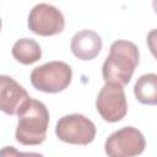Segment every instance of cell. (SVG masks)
<instances>
[{
    "instance_id": "7",
    "label": "cell",
    "mask_w": 157,
    "mask_h": 157,
    "mask_svg": "<svg viewBox=\"0 0 157 157\" xmlns=\"http://www.w3.org/2000/svg\"><path fill=\"white\" fill-rule=\"evenodd\" d=\"M27 26L28 29L34 34L50 37L56 36L64 31L65 18L63 12L55 6L42 2L31 10Z\"/></svg>"
},
{
    "instance_id": "11",
    "label": "cell",
    "mask_w": 157,
    "mask_h": 157,
    "mask_svg": "<svg viewBox=\"0 0 157 157\" xmlns=\"http://www.w3.org/2000/svg\"><path fill=\"white\" fill-rule=\"evenodd\" d=\"M134 94L140 103L155 105L157 103V75L153 72L141 75L134 86Z\"/></svg>"
},
{
    "instance_id": "2",
    "label": "cell",
    "mask_w": 157,
    "mask_h": 157,
    "mask_svg": "<svg viewBox=\"0 0 157 157\" xmlns=\"http://www.w3.org/2000/svg\"><path fill=\"white\" fill-rule=\"evenodd\" d=\"M139 60L140 52L132 42L124 39L113 42L102 66L104 82H115L121 86L128 85L139 65Z\"/></svg>"
},
{
    "instance_id": "8",
    "label": "cell",
    "mask_w": 157,
    "mask_h": 157,
    "mask_svg": "<svg viewBox=\"0 0 157 157\" xmlns=\"http://www.w3.org/2000/svg\"><path fill=\"white\" fill-rule=\"evenodd\" d=\"M29 98L27 91L11 76L0 75V110L15 115L21 104Z\"/></svg>"
},
{
    "instance_id": "5",
    "label": "cell",
    "mask_w": 157,
    "mask_h": 157,
    "mask_svg": "<svg viewBox=\"0 0 157 157\" xmlns=\"http://www.w3.org/2000/svg\"><path fill=\"white\" fill-rule=\"evenodd\" d=\"M145 147V136L134 126H124L112 132L104 144V151L110 157L137 156L144 152Z\"/></svg>"
},
{
    "instance_id": "1",
    "label": "cell",
    "mask_w": 157,
    "mask_h": 157,
    "mask_svg": "<svg viewBox=\"0 0 157 157\" xmlns=\"http://www.w3.org/2000/svg\"><path fill=\"white\" fill-rule=\"evenodd\" d=\"M16 141L25 146H37L44 142L49 125V110L40 101L27 98L17 110Z\"/></svg>"
},
{
    "instance_id": "3",
    "label": "cell",
    "mask_w": 157,
    "mask_h": 157,
    "mask_svg": "<svg viewBox=\"0 0 157 157\" xmlns=\"http://www.w3.org/2000/svg\"><path fill=\"white\" fill-rule=\"evenodd\" d=\"M29 78L36 90L45 93H59L71 83L72 70L64 61H49L34 67Z\"/></svg>"
},
{
    "instance_id": "9",
    "label": "cell",
    "mask_w": 157,
    "mask_h": 157,
    "mask_svg": "<svg viewBox=\"0 0 157 157\" xmlns=\"http://www.w3.org/2000/svg\"><path fill=\"white\" fill-rule=\"evenodd\" d=\"M72 54L80 60H92L102 50V39L99 34L91 29L77 32L70 43Z\"/></svg>"
},
{
    "instance_id": "6",
    "label": "cell",
    "mask_w": 157,
    "mask_h": 157,
    "mask_svg": "<svg viewBox=\"0 0 157 157\" xmlns=\"http://www.w3.org/2000/svg\"><path fill=\"white\" fill-rule=\"evenodd\" d=\"M96 109L103 120L108 123L120 121L128 113V102L123 86L115 82H105L97 96Z\"/></svg>"
},
{
    "instance_id": "4",
    "label": "cell",
    "mask_w": 157,
    "mask_h": 157,
    "mask_svg": "<svg viewBox=\"0 0 157 157\" xmlns=\"http://www.w3.org/2000/svg\"><path fill=\"white\" fill-rule=\"evenodd\" d=\"M55 135L66 144L88 145L96 137V125L82 114H67L58 120Z\"/></svg>"
},
{
    "instance_id": "10",
    "label": "cell",
    "mask_w": 157,
    "mask_h": 157,
    "mask_svg": "<svg viewBox=\"0 0 157 157\" xmlns=\"http://www.w3.org/2000/svg\"><path fill=\"white\" fill-rule=\"evenodd\" d=\"M11 53L16 61L23 65H31L42 58V49L32 38H21L16 40L12 45Z\"/></svg>"
},
{
    "instance_id": "12",
    "label": "cell",
    "mask_w": 157,
    "mask_h": 157,
    "mask_svg": "<svg viewBox=\"0 0 157 157\" xmlns=\"http://www.w3.org/2000/svg\"><path fill=\"white\" fill-rule=\"evenodd\" d=\"M0 31H1V18H0Z\"/></svg>"
}]
</instances>
